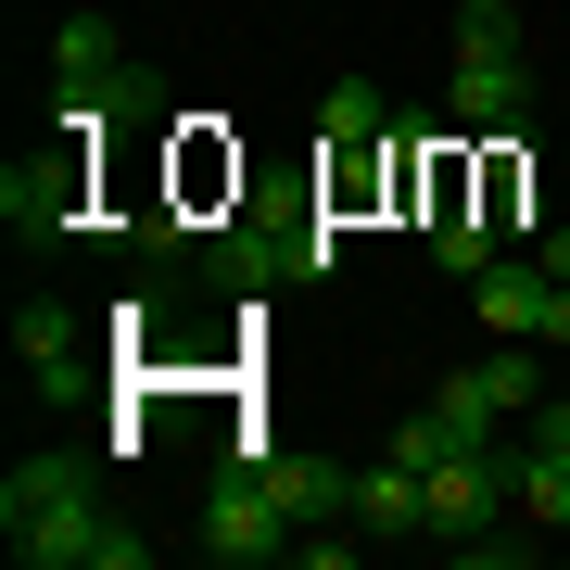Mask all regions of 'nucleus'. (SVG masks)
Here are the masks:
<instances>
[{
    "mask_svg": "<svg viewBox=\"0 0 570 570\" xmlns=\"http://www.w3.org/2000/svg\"><path fill=\"white\" fill-rule=\"evenodd\" d=\"M0 532L26 570H153V532H127L89 482V456H13L0 469Z\"/></svg>",
    "mask_w": 570,
    "mask_h": 570,
    "instance_id": "obj_1",
    "label": "nucleus"
},
{
    "mask_svg": "<svg viewBox=\"0 0 570 570\" xmlns=\"http://www.w3.org/2000/svg\"><path fill=\"white\" fill-rule=\"evenodd\" d=\"M140 102V77H127V39H115V13H63L51 26V115L77 127H102V115H127Z\"/></svg>",
    "mask_w": 570,
    "mask_h": 570,
    "instance_id": "obj_2",
    "label": "nucleus"
},
{
    "mask_svg": "<svg viewBox=\"0 0 570 570\" xmlns=\"http://www.w3.org/2000/svg\"><path fill=\"white\" fill-rule=\"evenodd\" d=\"M292 546H305V520L254 482V456L204 482V558H216V570H266V558H292Z\"/></svg>",
    "mask_w": 570,
    "mask_h": 570,
    "instance_id": "obj_3",
    "label": "nucleus"
},
{
    "mask_svg": "<svg viewBox=\"0 0 570 570\" xmlns=\"http://www.w3.org/2000/svg\"><path fill=\"white\" fill-rule=\"evenodd\" d=\"M0 216H13V242H77V228H89V178H77V153L0 165Z\"/></svg>",
    "mask_w": 570,
    "mask_h": 570,
    "instance_id": "obj_4",
    "label": "nucleus"
},
{
    "mask_svg": "<svg viewBox=\"0 0 570 570\" xmlns=\"http://www.w3.org/2000/svg\"><path fill=\"white\" fill-rule=\"evenodd\" d=\"M419 482H431V546H456V532H482L508 508V444H456V456H431Z\"/></svg>",
    "mask_w": 570,
    "mask_h": 570,
    "instance_id": "obj_5",
    "label": "nucleus"
},
{
    "mask_svg": "<svg viewBox=\"0 0 570 570\" xmlns=\"http://www.w3.org/2000/svg\"><path fill=\"white\" fill-rule=\"evenodd\" d=\"M355 532H381V546H431V482L406 456H367L355 469Z\"/></svg>",
    "mask_w": 570,
    "mask_h": 570,
    "instance_id": "obj_6",
    "label": "nucleus"
},
{
    "mask_svg": "<svg viewBox=\"0 0 570 570\" xmlns=\"http://www.w3.org/2000/svg\"><path fill=\"white\" fill-rule=\"evenodd\" d=\"M444 115L482 127V140H520V127H532V63H456Z\"/></svg>",
    "mask_w": 570,
    "mask_h": 570,
    "instance_id": "obj_7",
    "label": "nucleus"
},
{
    "mask_svg": "<svg viewBox=\"0 0 570 570\" xmlns=\"http://www.w3.org/2000/svg\"><path fill=\"white\" fill-rule=\"evenodd\" d=\"M13 355H26V381H39V393H77V381H89V355H77V317H63V305H39V292L13 305Z\"/></svg>",
    "mask_w": 570,
    "mask_h": 570,
    "instance_id": "obj_8",
    "label": "nucleus"
},
{
    "mask_svg": "<svg viewBox=\"0 0 570 570\" xmlns=\"http://www.w3.org/2000/svg\"><path fill=\"white\" fill-rule=\"evenodd\" d=\"M508 508L532 520V532H570V444H508Z\"/></svg>",
    "mask_w": 570,
    "mask_h": 570,
    "instance_id": "obj_9",
    "label": "nucleus"
},
{
    "mask_svg": "<svg viewBox=\"0 0 570 570\" xmlns=\"http://www.w3.org/2000/svg\"><path fill=\"white\" fill-rule=\"evenodd\" d=\"M546 266H532V254H494L482 266V279H469V305H482V330H520V343H532V330H546Z\"/></svg>",
    "mask_w": 570,
    "mask_h": 570,
    "instance_id": "obj_10",
    "label": "nucleus"
},
{
    "mask_svg": "<svg viewBox=\"0 0 570 570\" xmlns=\"http://www.w3.org/2000/svg\"><path fill=\"white\" fill-rule=\"evenodd\" d=\"M456 63H532L520 0H456Z\"/></svg>",
    "mask_w": 570,
    "mask_h": 570,
    "instance_id": "obj_11",
    "label": "nucleus"
},
{
    "mask_svg": "<svg viewBox=\"0 0 570 570\" xmlns=\"http://www.w3.org/2000/svg\"><path fill=\"white\" fill-rule=\"evenodd\" d=\"M317 127H330V153H381V127H393V102L367 77H330V102H317Z\"/></svg>",
    "mask_w": 570,
    "mask_h": 570,
    "instance_id": "obj_12",
    "label": "nucleus"
},
{
    "mask_svg": "<svg viewBox=\"0 0 570 570\" xmlns=\"http://www.w3.org/2000/svg\"><path fill=\"white\" fill-rule=\"evenodd\" d=\"M431 419H444V444H508V406H494L469 367H456V381H431Z\"/></svg>",
    "mask_w": 570,
    "mask_h": 570,
    "instance_id": "obj_13",
    "label": "nucleus"
},
{
    "mask_svg": "<svg viewBox=\"0 0 570 570\" xmlns=\"http://www.w3.org/2000/svg\"><path fill=\"white\" fill-rule=\"evenodd\" d=\"M469 381H482L508 419H532V406H546V381H532V343H494V355H469Z\"/></svg>",
    "mask_w": 570,
    "mask_h": 570,
    "instance_id": "obj_14",
    "label": "nucleus"
},
{
    "mask_svg": "<svg viewBox=\"0 0 570 570\" xmlns=\"http://www.w3.org/2000/svg\"><path fill=\"white\" fill-rule=\"evenodd\" d=\"M431 266H456V279H482V266H494V216H482V204L431 216Z\"/></svg>",
    "mask_w": 570,
    "mask_h": 570,
    "instance_id": "obj_15",
    "label": "nucleus"
},
{
    "mask_svg": "<svg viewBox=\"0 0 570 570\" xmlns=\"http://www.w3.org/2000/svg\"><path fill=\"white\" fill-rule=\"evenodd\" d=\"M444 558H469V570H520L532 546H520V532H494V520H482V532H456V546H444Z\"/></svg>",
    "mask_w": 570,
    "mask_h": 570,
    "instance_id": "obj_16",
    "label": "nucleus"
},
{
    "mask_svg": "<svg viewBox=\"0 0 570 570\" xmlns=\"http://www.w3.org/2000/svg\"><path fill=\"white\" fill-rule=\"evenodd\" d=\"M532 266H546V279H570V228H532Z\"/></svg>",
    "mask_w": 570,
    "mask_h": 570,
    "instance_id": "obj_17",
    "label": "nucleus"
},
{
    "mask_svg": "<svg viewBox=\"0 0 570 570\" xmlns=\"http://www.w3.org/2000/svg\"><path fill=\"white\" fill-rule=\"evenodd\" d=\"M532 431H546V444H570V393H546V406H532Z\"/></svg>",
    "mask_w": 570,
    "mask_h": 570,
    "instance_id": "obj_18",
    "label": "nucleus"
}]
</instances>
